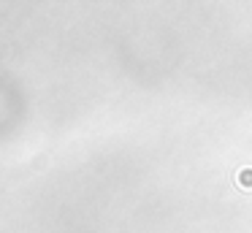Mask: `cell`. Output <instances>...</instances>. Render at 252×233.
<instances>
[{"instance_id": "obj_1", "label": "cell", "mask_w": 252, "mask_h": 233, "mask_svg": "<svg viewBox=\"0 0 252 233\" xmlns=\"http://www.w3.org/2000/svg\"><path fill=\"white\" fill-rule=\"evenodd\" d=\"M236 179H239V184H241V187H247V190H250V187H252V168H241V171L236 173Z\"/></svg>"}]
</instances>
